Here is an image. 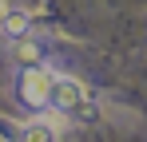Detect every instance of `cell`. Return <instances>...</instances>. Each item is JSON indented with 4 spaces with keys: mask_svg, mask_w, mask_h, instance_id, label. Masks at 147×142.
Here are the masks:
<instances>
[{
    "mask_svg": "<svg viewBox=\"0 0 147 142\" xmlns=\"http://www.w3.org/2000/svg\"><path fill=\"white\" fill-rule=\"evenodd\" d=\"M52 107L64 111V115L88 118V115H92V95H88V87H84L80 79H72V75H56V83H52Z\"/></svg>",
    "mask_w": 147,
    "mask_h": 142,
    "instance_id": "1",
    "label": "cell"
},
{
    "mask_svg": "<svg viewBox=\"0 0 147 142\" xmlns=\"http://www.w3.org/2000/svg\"><path fill=\"white\" fill-rule=\"evenodd\" d=\"M52 83H56V75H52L48 67L28 63V67L20 71V99H24L28 107L44 111V107H52Z\"/></svg>",
    "mask_w": 147,
    "mask_h": 142,
    "instance_id": "2",
    "label": "cell"
},
{
    "mask_svg": "<svg viewBox=\"0 0 147 142\" xmlns=\"http://www.w3.org/2000/svg\"><path fill=\"white\" fill-rule=\"evenodd\" d=\"M4 32L12 36V40H20V36H28V12H20V8H12V12H4Z\"/></svg>",
    "mask_w": 147,
    "mask_h": 142,
    "instance_id": "3",
    "label": "cell"
},
{
    "mask_svg": "<svg viewBox=\"0 0 147 142\" xmlns=\"http://www.w3.org/2000/svg\"><path fill=\"white\" fill-rule=\"evenodd\" d=\"M20 142H60V138H56V130L48 122H28L20 130Z\"/></svg>",
    "mask_w": 147,
    "mask_h": 142,
    "instance_id": "4",
    "label": "cell"
},
{
    "mask_svg": "<svg viewBox=\"0 0 147 142\" xmlns=\"http://www.w3.org/2000/svg\"><path fill=\"white\" fill-rule=\"evenodd\" d=\"M16 51H20V59H28V63H36V59H40V47H36V44H28L24 36H20V44H16Z\"/></svg>",
    "mask_w": 147,
    "mask_h": 142,
    "instance_id": "5",
    "label": "cell"
},
{
    "mask_svg": "<svg viewBox=\"0 0 147 142\" xmlns=\"http://www.w3.org/2000/svg\"><path fill=\"white\" fill-rule=\"evenodd\" d=\"M4 12H8V8H4V0H0V20H4Z\"/></svg>",
    "mask_w": 147,
    "mask_h": 142,
    "instance_id": "6",
    "label": "cell"
}]
</instances>
